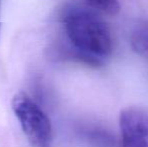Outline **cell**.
Masks as SVG:
<instances>
[{
  "label": "cell",
  "instance_id": "obj_1",
  "mask_svg": "<svg viewBox=\"0 0 148 147\" xmlns=\"http://www.w3.org/2000/svg\"><path fill=\"white\" fill-rule=\"evenodd\" d=\"M62 22L74 55L90 66H101L113 51V38L105 20L92 7L72 4L64 10Z\"/></svg>",
  "mask_w": 148,
  "mask_h": 147
},
{
  "label": "cell",
  "instance_id": "obj_2",
  "mask_svg": "<svg viewBox=\"0 0 148 147\" xmlns=\"http://www.w3.org/2000/svg\"><path fill=\"white\" fill-rule=\"evenodd\" d=\"M12 110L33 147H53V127L45 111L24 93L12 99Z\"/></svg>",
  "mask_w": 148,
  "mask_h": 147
},
{
  "label": "cell",
  "instance_id": "obj_3",
  "mask_svg": "<svg viewBox=\"0 0 148 147\" xmlns=\"http://www.w3.org/2000/svg\"><path fill=\"white\" fill-rule=\"evenodd\" d=\"M121 147H148V111L139 107L125 108L120 113Z\"/></svg>",
  "mask_w": 148,
  "mask_h": 147
},
{
  "label": "cell",
  "instance_id": "obj_4",
  "mask_svg": "<svg viewBox=\"0 0 148 147\" xmlns=\"http://www.w3.org/2000/svg\"><path fill=\"white\" fill-rule=\"evenodd\" d=\"M130 43L133 51L148 61V23H141L131 32Z\"/></svg>",
  "mask_w": 148,
  "mask_h": 147
},
{
  "label": "cell",
  "instance_id": "obj_5",
  "mask_svg": "<svg viewBox=\"0 0 148 147\" xmlns=\"http://www.w3.org/2000/svg\"><path fill=\"white\" fill-rule=\"evenodd\" d=\"M86 140L92 147H114V137L103 129H89L85 133Z\"/></svg>",
  "mask_w": 148,
  "mask_h": 147
},
{
  "label": "cell",
  "instance_id": "obj_6",
  "mask_svg": "<svg viewBox=\"0 0 148 147\" xmlns=\"http://www.w3.org/2000/svg\"><path fill=\"white\" fill-rule=\"evenodd\" d=\"M90 7L109 15H115L120 10L119 0H87Z\"/></svg>",
  "mask_w": 148,
  "mask_h": 147
}]
</instances>
